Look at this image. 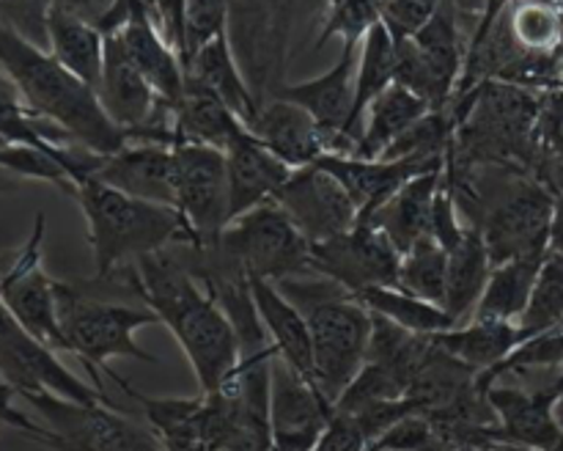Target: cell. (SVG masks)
<instances>
[{"mask_svg":"<svg viewBox=\"0 0 563 451\" xmlns=\"http://www.w3.org/2000/svg\"><path fill=\"white\" fill-rule=\"evenodd\" d=\"M126 270L132 289L179 341L203 394L223 388L242 363L240 336L187 264L185 242L141 256Z\"/></svg>","mask_w":563,"mask_h":451,"instance_id":"obj_1","label":"cell"},{"mask_svg":"<svg viewBox=\"0 0 563 451\" xmlns=\"http://www.w3.org/2000/svg\"><path fill=\"white\" fill-rule=\"evenodd\" d=\"M0 66L20 88L27 108L60 127L77 146L104 157L130 143V135L104 113L91 86L60 66L47 47L33 44L3 20H0Z\"/></svg>","mask_w":563,"mask_h":451,"instance_id":"obj_2","label":"cell"},{"mask_svg":"<svg viewBox=\"0 0 563 451\" xmlns=\"http://www.w3.org/2000/svg\"><path fill=\"white\" fill-rule=\"evenodd\" d=\"M71 196L80 204L93 253V280H110L141 256L192 242L179 209L126 196L97 174L77 176Z\"/></svg>","mask_w":563,"mask_h":451,"instance_id":"obj_3","label":"cell"},{"mask_svg":"<svg viewBox=\"0 0 563 451\" xmlns=\"http://www.w3.org/2000/svg\"><path fill=\"white\" fill-rule=\"evenodd\" d=\"M278 286L306 314L313 346V383L335 405L368 358L372 311L352 292L319 273L278 280Z\"/></svg>","mask_w":563,"mask_h":451,"instance_id":"obj_4","label":"cell"},{"mask_svg":"<svg viewBox=\"0 0 563 451\" xmlns=\"http://www.w3.org/2000/svg\"><path fill=\"white\" fill-rule=\"evenodd\" d=\"M55 297H58V322L66 339V352L80 358L97 388H102V374H108L121 391L126 388L124 380L108 366L113 358L157 363V358L148 355L135 341L137 330L159 322L152 308L97 300L80 286L64 280H55Z\"/></svg>","mask_w":563,"mask_h":451,"instance_id":"obj_5","label":"cell"},{"mask_svg":"<svg viewBox=\"0 0 563 451\" xmlns=\"http://www.w3.org/2000/svg\"><path fill=\"white\" fill-rule=\"evenodd\" d=\"M42 418L36 443L49 451H165L152 427L121 416L113 405H82L55 394H25Z\"/></svg>","mask_w":563,"mask_h":451,"instance_id":"obj_6","label":"cell"},{"mask_svg":"<svg viewBox=\"0 0 563 451\" xmlns=\"http://www.w3.org/2000/svg\"><path fill=\"white\" fill-rule=\"evenodd\" d=\"M465 25L449 0L416 33L396 42V82L427 99L432 110H445L456 97L467 58Z\"/></svg>","mask_w":563,"mask_h":451,"instance_id":"obj_7","label":"cell"},{"mask_svg":"<svg viewBox=\"0 0 563 451\" xmlns=\"http://www.w3.org/2000/svg\"><path fill=\"white\" fill-rule=\"evenodd\" d=\"M220 248L240 264L247 278L273 284L311 270V242L275 201H264L225 226Z\"/></svg>","mask_w":563,"mask_h":451,"instance_id":"obj_8","label":"cell"},{"mask_svg":"<svg viewBox=\"0 0 563 451\" xmlns=\"http://www.w3.org/2000/svg\"><path fill=\"white\" fill-rule=\"evenodd\" d=\"M174 196L192 245H218L231 223L225 152L198 143H174Z\"/></svg>","mask_w":563,"mask_h":451,"instance_id":"obj_9","label":"cell"},{"mask_svg":"<svg viewBox=\"0 0 563 451\" xmlns=\"http://www.w3.org/2000/svg\"><path fill=\"white\" fill-rule=\"evenodd\" d=\"M0 380L16 396L55 394L82 405H99V402L113 405L102 388L69 372L58 352L27 333L3 306H0Z\"/></svg>","mask_w":563,"mask_h":451,"instance_id":"obj_10","label":"cell"},{"mask_svg":"<svg viewBox=\"0 0 563 451\" xmlns=\"http://www.w3.org/2000/svg\"><path fill=\"white\" fill-rule=\"evenodd\" d=\"M44 231H47V215L36 212L25 245L11 256L5 267H0V302L27 333L53 346L55 352H66L55 280L44 270Z\"/></svg>","mask_w":563,"mask_h":451,"instance_id":"obj_11","label":"cell"},{"mask_svg":"<svg viewBox=\"0 0 563 451\" xmlns=\"http://www.w3.org/2000/svg\"><path fill=\"white\" fill-rule=\"evenodd\" d=\"M555 196L542 179L522 174L504 196L498 198L482 223V237L487 242L489 258L504 264L517 256H544L550 253V231H553Z\"/></svg>","mask_w":563,"mask_h":451,"instance_id":"obj_12","label":"cell"},{"mask_svg":"<svg viewBox=\"0 0 563 451\" xmlns=\"http://www.w3.org/2000/svg\"><path fill=\"white\" fill-rule=\"evenodd\" d=\"M401 253L385 231L374 223H357L355 229L311 245V270L335 280L352 295L372 286H396Z\"/></svg>","mask_w":563,"mask_h":451,"instance_id":"obj_13","label":"cell"},{"mask_svg":"<svg viewBox=\"0 0 563 451\" xmlns=\"http://www.w3.org/2000/svg\"><path fill=\"white\" fill-rule=\"evenodd\" d=\"M335 405L319 385L275 352L269 366V438L273 451H311Z\"/></svg>","mask_w":563,"mask_h":451,"instance_id":"obj_14","label":"cell"},{"mask_svg":"<svg viewBox=\"0 0 563 451\" xmlns=\"http://www.w3.org/2000/svg\"><path fill=\"white\" fill-rule=\"evenodd\" d=\"M273 201L289 215L291 223L311 245L344 234L361 223L357 204L352 201L346 187L319 163L291 170Z\"/></svg>","mask_w":563,"mask_h":451,"instance_id":"obj_15","label":"cell"},{"mask_svg":"<svg viewBox=\"0 0 563 451\" xmlns=\"http://www.w3.org/2000/svg\"><path fill=\"white\" fill-rule=\"evenodd\" d=\"M559 391L553 385L520 388L495 380L489 385V402L498 416L493 443L522 446L533 451H563V435L555 418Z\"/></svg>","mask_w":563,"mask_h":451,"instance_id":"obj_16","label":"cell"},{"mask_svg":"<svg viewBox=\"0 0 563 451\" xmlns=\"http://www.w3.org/2000/svg\"><path fill=\"white\" fill-rule=\"evenodd\" d=\"M361 44H341V55L328 72L300 82H284L273 97L289 99L313 116L319 130L328 138L330 152L344 154V132L350 124L352 105H355V69Z\"/></svg>","mask_w":563,"mask_h":451,"instance_id":"obj_17","label":"cell"},{"mask_svg":"<svg viewBox=\"0 0 563 451\" xmlns=\"http://www.w3.org/2000/svg\"><path fill=\"white\" fill-rule=\"evenodd\" d=\"M445 160H366L357 154L324 152L317 163L346 187L361 220H372L412 176L443 168Z\"/></svg>","mask_w":563,"mask_h":451,"instance_id":"obj_18","label":"cell"},{"mask_svg":"<svg viewBox=\"0 0 563 451\" xmlns=\"http://www.w3.org/2000/svg\"><path fill=\"white\" fill-rule=\"evenodd\" d=\"M93 174L126 196L176 207L174 146L152 141H130L119 152L99 157Z\"/></svg>","mask_w":563,"mask_h":451,"instance_id":"obj_19","label":"cell"},{"mask_svg":"<svg viewBox=\"0 0 563 451\" xmlns=\"http://www.w3.org/2000/svg\"><path fill=\"white\" fill-rule=\"evenodd\" d=\"M251 132L289 168L313 165L324 152H330L328 138L319 130L313 116L289 99L273 97L258 108Z\"/></svg>","mask_w":563,"mask_h":451,"instance_id":"obj_20","label":"cell"},{"mask_svg":"<svg viewBox=\"0 0 563 451\" xmlns=\"http://www.w3.org/2000/svg\"><path fill=\"white\" fill-rule=\"evenodd\" d=\"M225 168H229V198H231V220L251 212L253 207L264 201H273L295 168L275 157L251 130L225 148Z\"/></svg>","mask_w":563,"mask_h":451,"instance_id":"obj_21","label":"cell"},{"mask_svg":"<svg viewBox=\"0 0 563 451\" xmlns=\"http://www.w3.org/2000/svg\"><path fill=\"white\" fill-rule=\"evenodd\" d=\"M443 176L445 165L412 176L372 220H363V223H374L379 231H385L405 256L416 242L434 237V204H438Z\"/></svg>","mask_w":563,"mask_h":451,"instance_id":"obj_22","label":"cell"},{"mask_svg":"<svg viewBox=\"0 0 563 451\" xmlns=\"http://www.w3.org/2000/svg\"><path fill=\"white\" fill-rule=\"evenodd\" d=\"M251 127L229 108L220 97H214L209 88L187 77L185 97L174 108L170 132L174 143H198V146H212L225 152L234 146Z\"/></svg>","mask_w":563,"mask_h":451,"instance_id":"obj_23","label":"cell"},{"mask_svg":"<svg viewBox=\"0 0 563 451\" xmlns=\"http://www.w3.org/2000/svg\"><path fill=\"white\" fill-rule=\"evenodd\" d=\"M124 394L141 405L148 427L154 429L165 451L212 449L209 407L203 391L198 396H146L126 385Z\"/></svg>","mask_w":563,"mask_h":451,"instance_id":"obj_24","label":"cell"},{"mask_svg":"<svg viewBox=\"0 0 563 451\" xmlns=\"http://www.w3.org/2000/svg\"><path fill=\"white\" fill-rule=\"evenodd\" d=\"M253 302L262 317L264 330H267L269 341H273L275 352L284 358L286 363L302 372L306 377L313 380V346H311V328L308 319L289 297L280 292L278 284L267 278H251Z\"/></svg>","mask_w":563,"mask_h":451,"instance_id":"obj_25","label":"cell"},{"mask_svg":"<svg viewBox=\"0 0 563 451\" xmlns=\"http://www.w3.org/2000/svg\"><path fill=\"white\" fill-rule=\"evenodd\" d=\"M119 38L124 44L126 55L132 58V64L146 77L148 86L154 88L159 102L174 110L179 99L185 97L187 69L181 55L165 38V33L157 25H152V22H132V25L121 28Z\"/></svg>","mask_w":563,"mask_h":451,"instance_id":"obj_26","label":"cell"},{"mask_svg":"<svg viewBox=\"0 0 563 451\" xmlns=\"http://www.w3.org/2000/svg\"><path fill=\"white\" fill-rule=\"evenodd\" d=\"M187 77H192V80L201 82L203 88H209L214 97L223 99L247 127H251L253 119L258 116V108H262V105H258L251 86H247L240 64H236L231 33H220L212 42L203 44L201 50H196L190 64H187Z\"/></svg>","mask_w":563,"mask_h":451,"instance_id":"obj_27","label":"cell"},{"mask_svg":"<svg viewBox=\"0 0 563 451\" xmlns=\"http://www.w3.org/2000/svg\"><path fill=\"white\" fill-rule=\"evenodd\" d=\"M432 110V105L423 97H418L410 88L394 86L385 88L372 105H368L366 116H363V130L357 138L352 154L366 160H379L416 121Z\"/></svg>","mask_w":563,"mask_h":451,"instance_id":"obj_28","label":"cell"},{"mask_svg":"<svg viewBox=\"0 0 563 451\" xmlns=\"http://www.w3.org/2000/svg\"><path fill=\"white\" fill-rule=\"evenodd\" d=\"M434 341L476 372L493 374L526 341V336L517 322L471 317L467 322L454 324L443 333H434Z\"/></svg>","mask_w":563,"mask_h":451,"instance_id":"obj_29","label":"cell"},{"mask_svg":"<svg viewBox=\"0 0 563 451\" xmlns=\"http://www.w3.org/2000/svg\"><path fill=\"white\" fill-rule=\"evenodd\" d=\"M396 82V38L390 36L383 22L372 28L363 36L361 50H357V69H355V105H352L350 124L344 132V154H352L357 138L363 130V116L368 105L379 97L388 86Z\"/></svg>","mask_w":563,"mask_h":451,"instance_id":"obj_30","label":"cell"},{"mask_svg":"<svg viewBox=\"0 0 563 451\" xmlns=\"http://www.w3.org/2000/svg\"><path fill=\"white\" fill-rule=\"evenodd\" d=\"M489 273H493V258H489L482 231L465 226L460 240L449 248V280H445L443 302V308L456 319V324L473 317Z\"/></svg>","mask_w":563,"mask_h":451,"instance_id":"obj_31","label":"cell"},{"mask_svg":"<svg viewBox=\"0 0 563 451\" xmlns=\"http://www.w3.org/2000/svg\"><path fill=\"white\" fill-rule=\"evenodd\" d=\"M47 50L77 80L97 91L104 66V33L97 25L53 6L47 16Z\"/></svg>","mask_w":563,"mask_h":451,"instance_id":"obj_32","label":"cell"},{"mask_svg":"<svg viewBox=\"0 0 563 451\" xmlns=\"http://www.w3.org/2000/svg\"><path fill=\"white\" fill-rule=\"evenodd\" d=\"M544 258H548V253L544 256H517L504 264H495L473 317L520 322L522 311H526L528 300H531L533 284H537Z\"/></svg>","mask_w":563,"mask_h":451,"instance_id":"obj_33","label":"cell"},{"mask_svg":"<svg viewBox=\"0 0 563 451\" xmlns=\"http://www.w3.org/2000/svg\"><path fill=\"white\" fill-rule=\"evenodd\" d=\"M355 297L372 314H379V317L390 319V322H396L405 330H412V333L434 336L456 324V319L443 306L421 300V297L410 295L401 286H372V289H363Z\"/></svg>","mask_w":563,"mask_h":451,"instance_id":"obj_34","label":"cell"},{"mask_svg":"<svg viewBox=\"0 0 563 451\" xmlns=\"http://www.w3.org/2000/svg\"><path fill=\"white\" fill-rule=\"evenodd\" d=\"M0 138L5 143H25V146L38 148L77 146L60 127L27 108L20 88L5 75L3 66H0Z\"/></svg>","mask_w":563,"mask_h":451,"instance_id":"obj_35","label":"cell"},{"mask_svg":"<svg viewBox=\"0 0 563 451\" xmlns=\"http://www.w3.org/2000/svg\"><path fill=\"white\" fill-rule=\"evenodd\" d=\"M445 280H449V251H445L434 237L416 242V245L401 256L399 280H396V286L407 289L410 295L443 306Z\"/></svg>","mask_w":563,"mask_h":451,"instance_id":"obj_36","label":"cell"},{"mask_svg":"<svg viewBox=\"0 0 563 451\" xmlns=\"http://www.w3.org/2000/svg\"><path fill=\"white\" fill-rule=\"evenodd\" d=\"M563 322V253L550 251L544 258L539 278L533 284L531 300H528L526 311L520 317L522 336L533 339L539 333L559 328Z\"/></svg>","mask_w":563,"mask_h":451,"instance_id":"obj_37","label":"cell"},{"mask_svg":"<svg viewBox=\"0 0 563 451\" xmlns=\"http://www.w3.org/2000/svg\"><path fill=\"white\" fill-rule=\"evenodd\" d=\"M385 6L388 0H333L313 50H322L330 38H341V44H361L363 36L383 22Z\"/></svg>","mask_w":563,"mask_h":451,"instance_id":"obj_38","label":"cell"},{"mask_svg":"<svg viewBox=\"0 0 563 451\" xmlns=\"http://www.w3.org/2000/svg\"><path fill=\"white\" fill-rule=\"evenodd\" d=\"M231 11L234 0H185V69L196 50L229 33Z\"/></svg>","mask_w":563,"mask_h":451,"instance_id":"obj_39","label":"cell"},{"mask_svg":"<svg viewBox=\"0 0 563 451\" xmlns=\"http://www.w3.org/2000/svg\"><path fill=\"white\" fill-rule=\"evenodd\" d=\"M49 9L53 0H0V20L38 47H47Z\"/></svg>","mask_w":563,"mask_h":451,"instance_id":"obj_40","label":"cell"},{"mask_svg":"<svg viewBox=\"0 0 563 451\" xmlns=\"http://www.w3.org/2000/svg\"><path fill=\"white\" fill-rule=\"evenodd\" d=\"M440 3L443 0H388L383 11V25L396 42H405L438 14Z\"/></svg>","mask_w":563,"mask_h":451,"instance_id":"obj_41","label":"cell"},{"mask_svg":"<svg viewBox=\"0 0 563 451\" xmlns=\"http://www.w3.org/2000/svg\"><path fill=\"white\" fill-rule=\"evenodd\" d=\"M368 438L361 429V424L350 413L335 410L324 427L322 438L317 440L311 451H368Z\"/></svg>","mask_w":563,"mask_h":451,"instance_id":"obj_42","label":"cell"},{"mask_svg":"<svg viewBox=\"0 0 563 451\" xmlns=\"http://www.w3.org/2000/svg\"><path fill=\"white\" fill-rule=\"evenodd\" d=\"M132 22H152V25H157L159 31H163V25H159V11L154 0H113L110 11L104 14V20L99 22V31H102L104 36H110V33H119L121 28L132 25Z\"/></svg>","mask_w":563,"mask_h":451,"instance_id":"obj_43","label":"cell"},{"mask_svg":"<svg viewBox=\"0 0 563 451\" xmlns=\"http://www.w3.org/2000/svg\"><path fill=\"white\" fill-rule=\"evenodd\" d=\"M154 3H157L165 38L185 61V0H154Z\"/></svg>","mask_w":563,"mask_h":451,"instance_id":"obj_44","label":"cell"},{"mask_svg":"<svg viewBox=\"0 0 563 451\" xmlns=\"http://www.w3.org/2000/svg\"><path fill=\"white\" fill-rule=\"evenodd\" d=\"M14 396H16L14 391L0 380V424H9V427L20 429L22 435H27V438H36V435L42 432V421H31L25 413L16 410Z\"/></svg>","mask_w":563,"mask_h":451,"instance_id":"obj_45","label":"cell"},{"mask_svg":"<svg viewBox=\"0 0 563 451\" xmlns=\"http://www.w3.org/2000/svg\"><path fill=\"white\" fill-rule=\"evenodd\" d=\"M212 451H273V438L269 429H240Z\"/></svg>","mask_w":563,"mask_h":451,"instance_id":"obj_46","label":"cell"},{"mask_svg":"<svg viewBox=\"0 0 563 451\" xmlns=\"http://www.w3.org/2000/svg\"><path fill=\"white\" fill-rule=\"evenodd\" d=\"M55 9H64L69 14L80 16V20L91 22V25L99 28V22L104 20V14L110 11L113 0H53Z\"/></svg>","mask_w":563,"mask_h":451,"instance_id":"obj_47","label":"cell"},{"mask_svg":"<svg viewBox=\"0 0 563 451\" xmlns=\"http://www.w3.org/2000/svg\"><path fill=\"white\" fill-rule=\"evenodd\" d=\"M451 9L456 11V16H460V22L465 25L467 36H473V31L478 28V22L484 20V14L489 11V6H493V0H449Z\"/></svg>","mask_w":563,"mask_h":451,"instance_id":"obj_48","label":"cell"},{"mask_svg":"<svg viewBox=\"0 0 563 451\" xmlns=\"http://www.w3.org/2000/svg\"><path fill=\"white\" fill-rule=\"evenodd\" d=\"M550 251L563 253V190L555 196V215L553 231H550Z\"/></svg>","mask_w":563,"mask_h":451,"instance_id":"obj_49","label":"cell"},{"mask_svg":"<svg viewBox=\"0 0 563 451\" xmlns=\"http://www.w3.org/2000/svg\"><path fill=\"white\" fill-rule=\"evenodd\" d=\"M555 418H559V427H561V435H563V391L559 394V399H555Z\"/></svg>","mask_w":563,"mask_h":451,"instance_id":"obj_50","label":"cell"},{"mask_svg":"<svg viewBox=\"0 0 563 451\" xmlns=\"http://www.w3.org/2000/svg\"><path fill=\"white\" fill-rule=\"evenodd\" d=\"M467 451H500L498 446H478V449H467Z\"/></svg>","mask_w":563,"mask_h":451,"instance_id":"obj_51","label":"cell"},{"mask_svg":"<svg viewBox=\"0 0 563 451\" xmlns=\"http://www.w3.org/2000/svg\"><path fill=\"white\" fill-rule=\"evenodd\" d=\"M493 3H498V6H506V3H509V0H493Z\"/></svg>","mask_w":563,"mask_h":451,"instance_id":"obj_52","label":"cell"},{"mask_svg":"<svg viewBox=\"0 0 563 451\" xmlns=\"http://www.w3.org/2000/svg\"><path fill=\"white\" fill-rule=\"evenodd\" d=\"M368 451H399V449H368Z\"/></svg>","mask_w":563,"mask_h":451,"instance_id":"obj_53","label":"cell"},{"mask_svg":"<svg viewBox=\"0 0 563 451\" xmlns=\"http://www.w3.org/2000/svg\"><path fill=\"white\" fill-rule=\"evenodd\" d=\"M0 306H3V302H0Z\"/></svg>","mask_w":563,"mask_h":451,"instance_id":"obj_54","label":"cell"}]
</instances>
